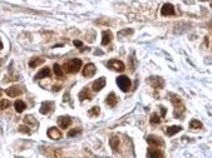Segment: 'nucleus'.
Returning <instances> with one entry per match:
<instances>
[{
  "label": "nucleus",
  "mask_w": 212,
  "mask_h": 158,
  "mask_svg": "<svg viewBox=\"0 0 212 158\" xmlns=\"http://www.w3.org/2000/svg\"><path fill=\"white\" fill-rule=\"evenodd\" d=\"M160 109H161V115L165 117V115H166V108H165V107H161Z\"/></svg>",
  "instance_id": "33"
},
{
  "label": "nucleus",
  "mask_w": 212,
  "mask_h": 158,
  "mask_svg": "<svg viewBox=\"0 0 212 158\" xmlns=\"http://www.w3.org/2000/svg\"><path fill=\"white\" fill-rule=\"evenodd\" d=\"M48 158H62V151L60 149H54V148H47L44 152Z\"/></svg>",
  "instance_id": "13"
},
{
  "label": "nucleus",
  "mask_w": 212,
  "mask_h": 158,
  "mask_svg": "<svg viewBox=\"0 0 212 158\" xmlns=\"http://www.w3.org/2000/svg\"><path fill=\"white\" fill-rule=\"evenodd\" d=\"M107 67L113 69V70H117V72H123L126 69L123 61L120 60H117V59H111L108 63H107Z\"/></svg>",
  "instance_id": "4"
},
{
  "label": "nucleus",
  "mask_w": 212,
  "mask_h": 158,
  "mask_svg": "<svg viewBox=\"0 0 212 158\" xmlns=\"http://www.w3.org/2000/svg\"><path fill=\"white\" fill-rule=\"evenodd\" d=\"M9 107H10V102L9 101H7V99L0 101V111H4L7 108H9Z\"/></svg>",
  "instance_id": "28"
},
{
  "label": "nucleus",
  "mask_w": 212,
  "mask_h": 158,
  "mask_svg": "<svg viewBox=\"0 0 212 158\" xmlns=\"http://www.w3.org/2000/svg\"><path fill=\"white\" fill-rule=\"evenodd\" d=\"M149 84L155 89H162L165 87V80L161 77H151L149 78Z\"/></svg>",
  "instance_id": "8"
},
{
  "label": "nucleus",
  "mask_w": 212,
  "mask_h": 158,
  "mask_svg": "<svg viewBox=\"0 0 212 158\" xmlns=\"http://www.w3.org/2000/svg\"><path fill=\"white\" fill-rule=\"evenodd\" d=\"M201 2H206V0H201Z\"/></svg>",
  "instance_id": "37"
},
{
  "label": "nucleus",
  "mask_w": 212,
  "mask_h": 158,
  "mask_svg": "<svg viewBox=\"0 0 212 158\" xmlns=\"http://www.w3.org/2000/svg\"><path fill=\"white\" fill-rule=\"evenodd\" d=\"M54 73H55V75H58V77H63L64 70L62 69V67H60V65L54 64Z\"/></svg>",
  "instance_id": "26"
},
{
  "label": "nucleus",
  "mask_w": 212,
  "mask_h": 158,
  "mask_svg": "<svg viewBox=\"0 0 212 158\" xmlns=\"http://www.w3.org/2000/svg\"><path fill=\"white\" fill-rule=\"evenodd\" d=\"M169 98H171V102L172 104L174 106V117L177 118H182L186 113V107L182 102L179 97H177L176 94H169Z\"/></svg>",
  "instance_id": "1"
},
{
  "label": "nucleus",
  "mask_w": 212,
  "mask_h": 158,
  "mask_svg": "<svg viewBox=\"0 0 212 158\" xmlns=\"http://www.w3.org/2000/svg\"><path fill=\"white\" fill-rule=\"evenodd\" d=\"M106 103H107V106H109V107H114V106L117 104V97H115L114 93H109V96H108L107 99H106Z\"/></svg>",
  "instance_id": "19"
},
{
  "label": "nucleus",
  "mask_w": 212,
  "mask_h": 158,
  "mask_svg": "<svg viewBox=\"0 0 212 158\" xmlns=\"http://www.w3.org/2000/svg\"><path fill=\"white\" fill-rule=\"evenodd\" d=\"M19 131L20 132H23V133H30V131H29V128L28 127H24V125H21V127H19Z\"/></svg>",
  "instance_id": "31"
},
{
  "label": "nucleus",
  "mask_w": 212,
  "mask_h": 158,
  "mask_svg": "<svg viewBox=\"0 0 212 158\" xmlns=\"http://www.w3.org/2000/svg\"><path fill=\"white\" fill-rule=\"evenodd\" d=\"M151 123L152 124H160L161 123V117L157 113H152L151 114Z\"/></svg>",
  "instance_id": "25"
},
{
  "label": "nucleus",
  "mask_w": 212,
  "mask_h": 158,
  "mask_svg": "<svg viewBox=\"0 0 212 158\" xmlns=\"http://www.w3.org/2000/svg\"><path fill=\"white\" fill-rule=\"evenodd\" d=\"M80 133V129L79 128H74V129H70L69 132H68V136L69 137H74V136H77V134H79Z\"/></svg>",
  "instance_id": "29"
},
{
  "label": "nucleus",
  "mask_w": 212,
  "mask_h": 158,
  "mask_svg": "<svg viewBox=\"0 0 212 158\" xmlns=\"http://www.w3.org/2000/svg\"><path fill=\"white\" fill-rule=\"evenodd\" d=\"M4 48V45H3V43H2V40H0V50H2Z\"/></svg>",
  "instance_id": "35"
},
{
  "label": "nucleus",
  "mask_w": 212,
  "mask_h": 158,
  "mask_svg": "<svg viewBox=\"0 0 212 158\" xmlns=\"http://www.w3.org/2000/svg\"><path fill=\"white\" fill-rule=\"evenodd\" d=\"M181 131H182V127H181V125H171V127L166 128L165 133H166L168 137H172V136H174L176 133H178V132H181Z\"/></svg>",
  "instance_id": "17"
},
{
  "label": "nucleus",
  "mask_w": 212,
  "mask_h": 158,
  "mask_svg": "<svg viewBox=\"0 0 212 158\" xmlns=\"http://www.w3.org/2000/svg\"><path fill=\"white\" fill-rule=\"evenodd\" d=\"M2 93H3V90H2V89H0V96H2Z\"/></svg>",
  "instance_id": "36"
},
{
  "label": "nucleus",
  "mask_w": 212,
  "mask_h": 158,
  "mask_svg": "<svg viewBox=\"0 0 212 158\" xmlns=\"http://www.w3.org/2000/svg\"><path fill=\"white\" fill-rule=\"evenodd\" d=\"M50 75V69L47 67V68H43L37 75H35V79H42V78H47Z\"/></svg>",
  "instance_id": "20"
},
{
  "label": "nucleus",
  "mask_w": 212,
  "mask_h": 158,
  "mask_svg": "<svg viewBox=\"0 0 212 158\" xmlns=\"http://www.w3.org/2000/svg\"><path fill=\"white\" fill-rule=\"evenodd\" d=\"M53 90H54V92L60 90V85H54V87H53Z\"/></svg>",
  "instance_id": "34"
},
{
  "label": "nucleus",
  "mask_w": 212,
  "mask_h": 158,
  "mask_svg": "<svg viewBox=\"0 0 212 158\" xmlns=\"http://www.w3.org/2000/svg\"><path fill=\"white\" fill-rule=\"evenodd\" d=\"M190 128L191 129H201L202 128V123L200 120H197V119H192L190 122Z\"/></svg>",
  "instance_id": "24"
},
{
  "label": "nucleus",
  "mask_w": 212,
  "mask_h": 158,
  "mask_svg": "<svg viewBox=\"0 0 212 158\" xmlns=\"http://www.w3.org/2000/svg\"><path fill=\"white\" fill-rule=\"evenodd\" d=\"M104 85H106V78H104V77H101L99 79H97V80L93 82L92 89H93L94 92H99L101 89L104 88Z\"/></svg>",
  "instance_id": "14"
},
{
  "label": "nucleus",
  "mask_w": 212,
  "mask_h": 158,
  "mask_svg": "<svg viewBox=\"0 0 212 158\" xmlns=\"http://www.w3.org/2000/svg\"><path fill=\"white\" fill-rule=\"evenodd\" d=\"M43 63H44V59L43 58H33V59L29 60V67L30 68H35V67L43 64Z\"/></svg>",
  "instance_id": "18"
},
{
  "label": "nucleus",
  "mask_w": 212,
  "mask_h": 158,
  "mask_svg": "<svg viewBox=\"0 0 212 158\" xmlns=\"http://www.w3.org/2000/svg\"><path fill=\"white\" fill-rule=\"evenodd\" d=\"M147 156L149 158H165V154L161 149H158V147H149L147 149Z\"/></svg>",
  "instance_id": "5"
},
{
  "label": "nucleus",
  "mask_w": 212,
  "mask_h": 158,
  "mask_svg": "<svg viewBox=\"0 0 212 158\" xmlns=\"http://www.w3.org/2000/svg\"><path fill=\"white\" fill-rule=\"evenodd\" d=\"M96 72H97L96 65L93 64V63H88V64L84 67V69H83V75L87 77V78H90V77H93L96 74Z\"/></svg>",
  "instance_id": "7"
},
{
  "label": "nucleus",
  "mask_w": 212,
  "mask_h": 158,
  "mask_svg": "<svg viewBox=\"0 0 212 158\" xmlns=\"http://www.w3.org/2000/svg\"><path fill=\"white\" fill-rule=\"evenodd\" d=\"M48 137L52 138V139H60L62 138V132H60L58 128L55 127H52L48 129Z\"/></svg>",
  "instance_id": "15"
},
{
  "label": "nucleus",
  "mask_w": 212,
  "mask_h": 158,
  "mask_svg": "<svg viewBox=\"0 0 212 158\" xmlns=\"http://www.w3.org/2000/svg\"><path fill=\"white\" fill-rule=\"evenodd\" d=\"M58 124H59L60 128L67 129L69 125L72 124V119H70V117H68V115H60V117L58 118Z\"/></svg>",
  "instance_id": "9"
},
{
  "label": "nucleus",
  "mask_w": 212,
  "mask_h": 158,
  "mask_svg": "<svg viewBox=\"0 0 212 158\" xmlns=\"http://www.w3.org/2000/svg\"><path fill=\"white\" fill-rule=\"evenodd\" d=\"M80 68H82V60L80 59H77V58H73V59L68 60L65 64H64L63 70H64V73L74 74V73L79 72Z\"/></svg>",
  "instance_id": "2"
},
{
  "label": "nucleus",
  "mask_w": 212,
  "mask_h": 158,
  "mask_svg": "<svg viewBox=\"0 0 212 158\" xmlns=\"http://www.w3.org/2000/svg\"><path fill=\"white\" fill-rule=\"evenodd\" d=\"M73 43H74V45H75V47H79V48H80V47H83V43H82L80 40H74Z\"/></svg>",
  "instance_id": "32"
},
{
  "label": "nucleus",
  "mask_w": 212,
  "mask_h": 158,
  "mask_svg": "<svg viewBox=\"0 0 212 158\" xmlns=\"http://www.w3.org/2000/svg\"><path fill=\"white\" fill-rule=\"evenodd\" d=\"M113 39V34L111 30H104L102 34V45H108Z\"/></svg>",
  "instance_id": "16"
},
{
  "label": "nucleus",
  "mask_w": 212,
  "mask_h": 158,
  "mask_svg": "<svg viewBox=\"0 0 212 158\" xmlns=\"http://www.w3.org/2000/svg\"><path fill=\"white\" fill-rule=\"evenodd\" d=\"M14 107H15V111H16L18 113H21V112H23V111L26 108L25 103H24L23 101H20V99H19V101H16V102L14 103Z\"/></svg>",
  "instance_id": "22"
},
{
  "label": "nucleus",
  "mask_w": 212,
  "mask_h": 158,
  "mask_svg": "<svg viewBox=\"0 0 212 158\" xmlns=\"http://www.w3.org/2000/svg\"><path fill=\"white\" fill-rule=\"evenodd\" d=\"M99 113H101V111H99V107H97V106L89 109V115L90 117H97V115H99Z\"/></svg>",
  "instance_id": "27"
},
{
  "label": "nucleus",
  "mask_w": 212,
  "mask_h": 158,
  "mask_svg": "<svg viewBox=\"0 0 212 158\" xmlns=\"http://www.w3.org/2000/svg\"><path fill=\"white\" fill-rule=\"evenodd\" d=\"M53 109H54V103H53V102H49V101L43 102L42 106H40V113H42V114H48V113H50Z\"/></svg>",
  "instance_id": "12"
},
{
  "label": "nucleus",
  "mask_w": 212,
  "mask_h": 158,
  "mask_svg": "<svg viewBox=\"0 0 212 158\" xmlns=\"http://www.w3.org/2000/svg\"><path fill=\"white\" fill-rule=\"evenodd\" d=\"M5 93H7V96H8V97H11V98H14V97H18V96H20V94L23 93V89H21L20 87L13 85V87L8 88V89L5 90Z\"/></svg>",
  "instance_id": "10"
},
{
  "label": "nucleus",
  "mask_w": 212,
  "mask_h": 158,
  "mask_svg": "<svg viewBox=\"0 0 212 158\" xmlns=\"http://www.w3.org/2000/svg\"><path fill=\"white\" fill-rule=\"evenodd\" d=\"M147 143L149 146H152V147H163L165 146V142L157 136H148L147 137Z\"/></svg>",
  "instance_id": "6"
},
{
  "label": "nucleus",
  "mask_w": 212,
  "mask_h": 158,
  "mask_svg": "<svg viewBox=\"0 0 212 158\" xmlns=\"http://www.w3.org/2000/svg\"><path fill=\"white\" fill-rule=\"evenodd\" d=\"M78 97H79L80 101H85V99H87V101H90V99H92V96H90V93H89L87 89H83V90L79 93Z\"/></svg>",
  "instance_id": "21"
},
{
  "label": "nucleus",
  "mask_w": 212,
  "mask_h": 158,
  "mask_svg": "<svg viewBox=\"0 0 212 158\" xmlns=\"http://www.w3.org/2000/svg\"><path fill=\"white\" fill-rule=\"evenodd\" d=\"M161 14H162L163 16L174 15V14H176V11H174V8H173V5H172V4H169V3L165 4V5L162 7V9H161Z\"/></svg>",
  "instance_id": "11"
},
{
  "label": "nucleus",
  "mask_w": 212,
  "mask_h": 158,
  "mask_svg": "<svg viewBox=\"0 0 212 158\" xmlns=\"http://www.w3.org/2000/svg\"><path fill=\"white\" fill-rule=\"evenodd\" d=\"M131 79L127 75H120L117 78V85L122 92H128L131 89Z\"/></svg>",
  "instance_id": "3"
},
{
  "label": "nucleus",
  "mask_w": 212,
  "mask_h": 158,
  "mask_svg": "<svg viewBox=\"0 0 212 158\" xmlns=\"http://www.w3.org/2000/svg\"><path fill=\"white\" fill-rule=\"evenodd\" d=\"M109 143H111V147L113 148V151H118V147H119V139H118L115 136L111 137Z\"/></svg>",
  "instance_id": "23"
},
{
  "label": "nucleus",
  "mask_w": 212,
  "mask_h": 158,
  "mask_svg": "<svg viewBox=\"0 0 212 158\" xmlns=\"http://www.w3.org/2000/svg\"><path fill=\"white\" fill-rule=\"evenodd\" d=\"M123 34H124V35H127V34H129V35H131V34H133V30H132V29L122 30V31H119V34H118V35H123Z\"/></svg>",
  "instance_id": "30"
}]
</instances>
